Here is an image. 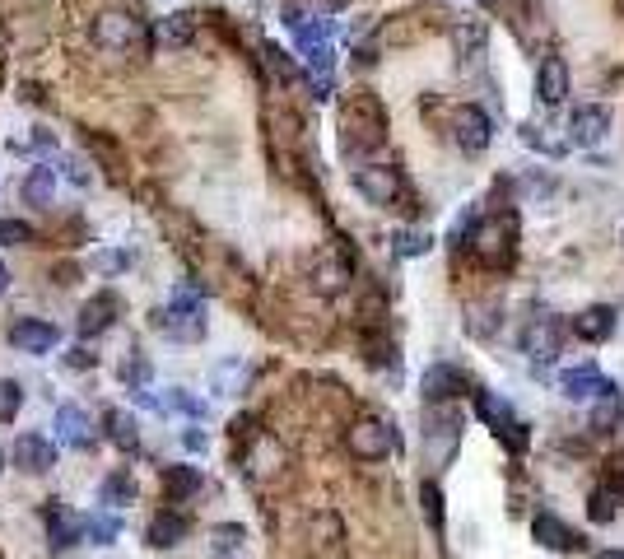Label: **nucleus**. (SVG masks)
I'll use <instances>...</instances> for the list:
<instances>
[{
    "label": "nucleus",
    "instance_id": "nucleus-1",
    "mask_svg": "<svg viewBox=\"0 0 624 559\" xmlns=\"http://www.w3.org/2000/svg\"><path fill=\"white\" fill-rule=\"evenodd\" d=\"M387 140V112L368 89H354L340 108V145L345 154H373Z\"/></svg>",
    "mask_w": 624,
    "mask_h": 559
},
{
    "label": "nucleus",
    "instance_id": "nucleus-2",
    "mask_svg": "<svg viewBox=\"0 0 624 559\" xmlns=\"http://www.w3.org/2000/svg\"><path fill=\"white\" fill-rule=\"evenodd\" d=\"M462 434H466V415L457 401H434L424 406V452L434 466H448L452 452L462 448Z\"/></svg>",
    "mask_w": 624,
    "mask_h": 559
},
{
    "label": "nucleus",
    "instance_id": "nucleus-3",
    "mask_svg": "<svg viewBox=\"0 0 624 559\" xmlns=\"http://www.w3.org/2000/svg\"><path fill=\"white\" fill-rule=\"evenodd\" d=\"M89 42L108 56H131L150 42V28L140 24L131 10H103L94 24H89Z\"/></svg>",
    "mask_w": 624,
    "mask_h": 559
},
{
    "label": "nucleus",
    "instance_id": "nucleus-4",
    "mask_svg": "<svg viewBox=\"0 0 624 559\" xmlns=\"http://www.w3.org/2000/svg\"><path fill=\"white\" fill-rule=\"evenodd\" d=\"M354 191H359L368 205L387 210V205L406 201V178H401L396 164H359L354 168Z\"/></svg>",
    "mask_w": 624,
    "mask_h": 559
},
{
    "label": "nucleus",
    "instance_id": "nucleus-5",
    "mask_svg": "<svg viewBox=\"0 0 624 559\" xmlns=\"http://www.w3.org/2000/svg\"><path fill=\"white\" fill-rule=\"evenodd\" d=\"M471 247L480 252L485 266H508L517 252V215L513 210H503L499 219H489V224H475V238Z\"/></svg>",
    "mask_w": 624,
    "mask_h": 559
},
{
    "label": "nucleus",
    "instance_id": "nucleus-6",
    "mask_svg": "<svg viewBox=\"0 0 624 559\" xmlns=\"http://www.w3.org/2000/svg\"><path fill=\"white\" fill-rule=\"evenodd\" d=\"M345 448H350V457H359V462H382V457L396 448V434H392V424L382 420V415H364V420L350 424Z\"/></svg>",
    "mask_w": 624,
    "mask_h": 559
},
{
    "label": "nucleus",
    "instance_id": "nucleus-7",
    "mask_svg": "<svg viewBox=\"0 0 624 559\" xmlns=\"http://www.w3.org/2000/svg\"><path fill=\"white\" fill-rule=\"evenodd\" d=\"M606 136H611V108H601V103L573 108L569 126H564V140H569L573 150H592V145H601Z\"/></svg>",
    "mask_w": 624,
    "mask_h": 559
},
{
    "label": "nucleus",
    "instance_id": "nucleus-8",
    "mask_svg": "<svg viewBox=\"0 0 624 559\" xmlns=\"http://www.w3.org/2000/svg\"><path fill=\"white\" fill-rule=\"evenodd\" d=\"M475 410H480V420H485L489 429H494V434H499V438H508V448H513V452H522V448H527V434H522L527 424L517 420V415H513V406H508L503 396L480 392V396H475Z\"/></svg>",
    "mask_w": 624,
    "mask_h": 559
},
{
    "label": "nucleus",
    "instance_id": "nucleus-9",
    "mask_svg": "<svg viewBox=\"0 0 624 559\" xmlns=\"http://www.w3.org/2000/svg\"><path fill=\"white\" fill-rule=\"evenodd\" d=\"M564 336H569V322H559V317H536L522 336V350H527L536 364H555L564 355Z\"/></svg>",
    "mask_w": 624,
    "mask_h": 559
},
{
    "label": "nucleus",
    "instance_id": "nucleus-10",
    "mask_svg": "<svg viewBox=\"0 0 624 559\" xmlns=\"http://www.w3.org/2000/svg\"><path fill=\"white\" fill-rule=\"evenodd\" d=\"M117 317H122V299H117L112 289H98V294H89V299L80 303L75 331H80L84 341H94V336H103V331H108Z\"/></svg>",
    "mask_w": 624,
    "mask_h": 559
},
{
    "label": "nucleus",
    "instance_id": "nucleus-11",
    "mask_svg": "<svg viewBox=\"0 0 624 559\" xmlns=\"http://www.w3.org/2000/svg\"><path fill=\"white\" fill-rule=\"evenodd\" d=\"M452 140H457L466 154H480L489 140H494V122H489V112L475 108V103H462V108L452 112Z\"/></svg>",
    "mask_w": 624,
    "mask_h": 559
},
{
    "label": "nucleus",
    "instance_id": "nucleus-12",
    "mask_svg": "<svg viewBox=\"0 0 624 559\" xmlns=\"http://www.w3.org/2000/svg\"><path fill=\"white\" fill-rule=\"evenodd\" d=\"M10 345L19 355H52L56 345H61V331L52 322H42V317H19L10 327Z\"/></svg>",
    "mask_w": 624,
    "mask_h": 559
},
{
    "label": "nucleus",
    "instance_id": "nucleus-13",
    "mask_svg": "<svg viewBox=\"0 0 624 559\" xmlns=\"http://www.w3.org/2000/svg\"><path fill=\"white\" fill-rule=\"evenodd\" d=\"M10 462L19 466L24 476H47V471L56 466V443L52 438H42V434H19L14 438Z\"/></svg>",
    "mask_w": 624,
    "mask_h": 559
},
{
    "label": "nucleus",
    "instance_id": "nucleus-14",
    "mask_svg": "<svg viewBox=\"0 0 624 559\" xmlns=\"http://www.w3.org/2000/svg\"><path fill=\"white\" fill-rule=\"evenodd\" d=\"M466 387H471V378H466L457 364H434V369H424V378H420L424 406H434V401H457Z\"/></svg>",
    "mask_w": 624,
    "mask_h": 559
},
{
    "label": "nucleus",
    "instance_id": "nucleus-15",
    "mask_svg": "<svg viewBox=\"0 0 624 559\" xmlns=\"http://www.w3.org/2000/svg\"><path fill=\"white\" fill-rule=\"evenodd\" d=\"M243 466H247V476L252 480H275L289 466V457L271 434H257L252 438V448H247V457H243Z\"/></svg>",
    "mask_w": 624,
    "mask_h": 559
},
{
    "label": "nucleus",
    "instance_id": "nucleus-16",
    "mask_svg": "<svg viewBox=\"0 0 624 559\" xmlns=\"http://www.w3.org/2000/svg\"><path fill=\"white\" fill-rule=\"evenodd\" d=\"M531 536H536V546L555 550V555H578V550L587 546L583 536L569 532V527H564L555 513H536V518H531Z\"/></svg>",
    "mask_w": 624,
    "mask_h": 559
},
{
    "label": "nucleus",
    "instance_id": "nucleus-17",
    "mask_svg": "<svg viewBox=\"0 0 624 559\" xmlns=\"http://www.w3.org/2000/svg\"><path fill=\"white\" fill-rule=\"evenodd\" d=\"M615 308H606V303H592V308H583V313L569 322V331L578 336V341H587V345H601V341H611L615 336Z\"/></svg>",
    "mask_w": 624,
    "mask_h": 559
},
{
    "label": "nucleus",
    "instance_id": "nucleus-18",
    "mask_svg": "<svg viewBox=\"0 0 624 559\" xmlns=\"http://www.w3.org/2000/svg\"><path fill=\"white\" fill-rule=\"evenodd\" d=\"M154 327L168 336V341H201L205 336V313H187V308H159L154 313Z\"/></svg>",
    "mask_w": 624,
    "mask_h": 559
},
{
    "label": "nucleus",
    "instance_id": "nucleus-19",
    "mask_svg": "<svg viewBox=\"0 0 624 559\" xmlns=\"http://www.w3.org/2000/svg\"><path fill=\"white\" fill-rule=\"evenodd\" d=\"M536 94H541L545 108H559L569 98V66H564V56H545L541 66H536Z\"/></svg>",
    "mask_w": 624,
    "mask_h": 559
},
{
    "label": "nucleus",
    "instance_id": "nucleus-20",
    "mask_svg": "<svg viewBox=\"0 0 624 559\" xmlns=\"http://www.w3.org/2000/svg\"><path fill=\"white\" fill-rule=\"evenodd\" d=\"M42 522H47V541H52L56 555H61V550H70V546H75V541L84 536V518L66 513L61 504H47V508H42Z\"/></svg>",
    "mask_w": 624,
    "mask_h": 559
},
{
    "label": "nucleus",
    "instance_id": "nucleus-21",
    "mask_svg": "<svg viewBox=\"0 0 624 559\" xmlns=\"http://www.w3.org/2000/svg\"><path fill=\"white\" fill-rule=\"evenodd\" d=\"M187 527H191V522L182 518V513L163 508V513H154V518H150V527H145V546H154V550L182 546V541H187Z\"/></svg>",
    "mask_w": 624,
    "mask_h": 559
},
{
    "label": "nucleus",
    "instance_id": "nucleus-22",
    "mask_svg": "<svg viewBox=\"0 0 624 559\" xmlns=\"http://www.w3.org/2000/svg\"><path fill=\"white\" fill-rule=\"evenodd\" d=\"M620 420H624V401H620V392H615L611 382L597 392V406H592V415H587V429L597 438H606V434H615L620 429Z\"/></svg>",
    "mask_w": 624,
    "mask_h": 559
},
{
    "label": "nucleus",
    "instance_id": "nucleus-23",
    "mask_svg": "<svg viewBox=\"0 0 624 559\" xmlns=\"http://www.w3.org/2000/svg\"><path fill=\"white\" fill-rule=\"evenodd\" d=\"M103 438H108L117 452H131V457H136V452H140L136 415H131V410H108V415H103Z\"/></svg>",
    "mask_w": 624,
    "mask_h": 559
},
{
    "label": "nucleus",
    "instance_id": "nucleus-24",
    "mask_svg": "<svg viewBox=\"0 0 624 559\" xmlns=\"http://www.w3.org/2000/svg\"><path fill=\"white\" fill-rule=\"evenodd\" d=\"M606 387L597 364H573V369L559 373V392L569 396V401H587V396H597Z\"/></svg>",
    "mask_w": 624,
    "mask_h": 559
},
{
    "label": "nucleus",
    "instance_id": "nucleus-25",
    "mask_svg": "<svg viewBox=\"0 0 624 559\" xmlns=\"http://www.w3.org/2000/svg\"><path fill=\"white\" fill-rule=\"evenodd\" d=\"M56 434L66 438L70 448H89V443H94L89 410H84V406H61V410H56Z\"/></svg>",
    "mask_w": 624,
    "mask_h": 559
},
{
    "label": "nucleus",
    "instance_id": "nucleus-26",
    "mask_svg": "<svg viewBox=\"0 0 624 559\" xmlns=\"http://www.w3.org/2000/svg\"><path fill=\"white\" fill-rule=\"evenodd\" d=\"M201 466H163V494L173 499V504H182V499H191V494H201Z\"/></svg>",
    "mask_w": 624,
    "mask_h": 559
},
{
    "label": "nucleus",
    "instance_id": "nucleus-27",
    "mask_svg": "<svg viewBox=\"0 0 624 559\" xmlns=\"http://www.w3.org/2000/svg\"><path fill=\"white\" fill-rule=\"evenodd\" d=\"M452 42H457V61H466V66H475V61L485 56V42H489V33H485V24H475V19H462V28L452 33Z\"/></svg>",
    "mask_w": 624,
    "mask_h": 559
},
{
    "label": "nucleus",
    "instance_id": "nucleus-28",
    "mask_svg": "<svg viewBox=\"0 0 624 559\" xmlns=\"http://www.w3.org/2000/svg\"><path fill=\"white\" fill-rule=\"evenodd\" d=\"M154 38L177 52V47H187V42L196 38V19H191V14H163L159 28H154Z\"/></svg>",
    "mask_w": 624,
    "mask_h": 559
},
{
    "label": "nucleus",
    "instance_id": "nucleus-29",
    "mask_svg": "<svg viewBox=\"0 0 624 559\" xmlns=\"http://www.w3.org/2000/svg\"><path fill=\"white\" fill-rule=\"evenodd\" d=\"M345 280H350V266H345L340 257H322V261H317V271H312V285H317V294H326V299L340 294Z\"/></svg>",
    "mask_w": 624,
    "mask_h": 559
},
{
    "label": "nucleus",
    "instance_id": "nucleus-30",
    "mask_svg": "<svg viewBox=\"0 0 624 559\" xmlns=\"http://www.w3.org/2000/svg\"><path fill=\"white\" fill-rule=\"evenodd\" d=\"M98 504H117V508H126V504H136V480L126 476V471H112L103 485H98Z\"/></svg>",
    "mask_w": 624,
    "mask_h": 559
},
{
    "label": "nucleus",
    "instance_id": "nucleus-31",
    "mask_svg": "<svg viewBox=\"0 0 624 559\" xmlns=\"http://www.w3.org/2000/svg\"><path fill=\"white\" fill-rule=\"evenodd\" d=\"M19 196H24L28 205H52V196H56V173L52 168H33L24 178V187H19Z\"/></svg>",
    "mask_w": 624,
    "mask_h": 559
},
{
    "label": "nucleus",
    "instance_id": "nucleus-32",
    "mask_svg": "<svg viewBox=\"0 0 624 559\" xmlns=\"http://www.w3.org/2000/svg\"><path fill=\"white\" fill-rule=\"evenodd\" d=\"M84 536H89L94 546H112V541L122 536V518H117V513H94V518H84Z\"/></svg>",
    "mask_w": 624,
    "mask_h": 559
},
{
    "label": "nucleus",
    "instance_id": "nucleus-33",
    "mask_svg": "<svg viewBox=\"0 0 624 559\" xmlns=\"http://www.w3.org/2000/svg\"><path fill=\"white\" fill-rule=\"evenodd\" d=\"M555 126H536V122H527L522 126V140H527L531 150H541V154H564L569 150V140L564 136H550Z\"/></svg>",
    "mask_w": 624,
    "mask_h": 559
},
{
    "label": "nucleus",
    "instance_id": "nucleus-34",
    "mask_svg": "<svg viewBox=\"0 0 624 559\" xmlns=\"http://www.w3.org/2000/svg\"><path fill=\"white\" fill-rule=\"evenodd\" d=\"M243 541H247V532L238 527V522H224V527H215V532H210V550H215L219 559L238 555V550H243Z\"/></svg>",
    "mask_w": 624,
    "mask_h": 559
},
{
    "label": "nucleus",
    "instance_id": "nucleus-35",
    "mask_svg": "<svg viewBox=\"0 0 624 559\" xmlns=\"http://www.w3.org/2000/svg\"><path fill=\"white\" fill-rule=\"evenodd\" d=\"M392 247H396V257H424L434 247V238H429V229H401L392 238Z\"/></svg>",
    "mask_w": 624,
    "mask_h": 559
},
{
    "label": "nucleus",
    "instance_id": "nucleus-36",
    "mask_svg": "<svg viewBox=\"0 0 624 559\" xmlns=\"http://www.w3.org/2000/svg\"><path fill=\"white\" fill-rule=\"evenodd\" d=\"M420 504H424V518H429V527L443 536V490H438V480H424V485H420Z\"/></svg>",
    "mask_w": 624,
    "mask_h": 559
},
{
    "label": "nucleus",
    "instance_id": "nucleus-37",
    "mask_svg": "<svg viewBox=\"0 0 624 559\" xmlns=\"http://www.w3.org/2000/svg\"><path fill=\"white\" fill-rule=\"evenodd\" d=\"M266 66H271V75L280 84L299 80V66H294V61H289V52H285V47H275V42H266Z\"/></svg>",
    "mask_w": 624,
    "mask_h": 559
},
{
    "label": "nucleus",
    "instance_id": "nucleus-38",
    "mask_svg": "<svg viewBox=\"0 0 624 559\" xmlns=\"http://www.w3.org/2000/svg\"><path fill=\"white\" fill-rule=\"evenodd\" d=\"M122 382L131 392H145V387H150V359L140 355V350H131V359L122 364Z\"/></svg>",
    "mask_w": 624,
    "mask_h": 559
},
{
    "label": "nucleus",
    "instance_id": "nucleus-39",
    "mask_svg": "<svg viewBox=\"0 0 624 559\" xmlns=\"http://www.w3.org/2000/svg\"><path fill=\"white\" fill-rule=\"evenodd\" d=\"M19 406H24V387L14 378H0V424H10L19 415Z\"/></svg>",
    "mask_w": 624,
    "mask_h": 559
},
{
    "label": "nucleus",
    "instance_id": "nucleus-40",
    "mask_svg": "<svg viewBox=\"0 0 624 559\" xmlns=\"http://www.w3.org/2000/svg\"><path fill=\"white\" fill-rule=\"evenodd\" d=\"M33 243V224L28 219H0V247H28Z\"/></svg>",
    "mask_w": 624,
    "mask_h": 559
},
{
    "label": "nucleus",
    "instance_id": "nucleus-41",
    "mask_svg": "<svg viewBox=\"0 0 624 559\" xmlns=\"http://www.w3.org/2000/svg\"><path fill=\"white\" fill-rule=\"evenodd\" d=\"M615 508H620V499H615L611 490H597L592 499H587V518H592V522H611Z\"/></svg>",
    "mask_w": 624,
    "mask_h": 559
},
{
    "label": "nucleus",
    "instance_id": "nucleus-42",
    "mask_svg": "<svg viewBox=\"0 0 624 559\" xmlns=\"http://www.w3.org/2000/svg\"><path fill=\"white\" fill-rule=\"evenodd\" d=\"M475 224H480V210H466L462 219H457V224H452V247H457V252H462V247H471V238H475Z\"/></svg>",
    "mask_w": 624,
    "mask_h": 559
},
{
    "label": "nucleus",
    "instance_id": "nucleus-43",
    "mask_svg": "<svg viewBox=\"0 0 624 559\" xmlns=\"http://www.w3.org/2000/svg\"><path fill=\"white\" fill-rule=\"evenodd\" d=\"M94 266L103 275H117V271H126V266H131V257H126V252H98Z\"/></svg>",
    "mask_w": 624,
    "mask_h": 559
},
{
    "label": "nucleus",
    "instance_id": "nucleus-44",
    "mask_svg": "<svg viewBox=\"0 0 624 559\" xmlns=\"http://www.w3.org/2000/svg\"><path fill=\"white\" fill-rule=\"evenodd\" d=\"M163 406H173V410H187V415H205V406H201V401H191V396L182 392V387H173V392L163 396Z\"/></svg>",
    "mask_w": 624,
    "mask_h": 559
},
{
    "label": "nucleus",
    "instance_id": "nucleus-45",
    "mask_svg": "<svg viewBox=\"0 0 624 559\" xmlns=\"http://www.w3.org/2000/svg\"><path fill=\"white\" fill-rule=\"evenodd\" d=\"M94 364H98V359H94V350H70V355H66V369H94Z\"/></svg>",
    "mask_w": 624,
    "mask_h": 559
},
{
    "label": "nucleus",
    "instance_id": "nucleus-46",
    "mask_svg": "<svg viewBox=\"0 0 624 559\" xmlns=\"http://www.w3.org/2000/svg\"><path fill=\"white\" fill-rule=\"evenodd\" d=\"M182 443H187L191 452H205V434H196V429H187V434H182Z\"/></svg>",
    "mask_w": 624,
    "mask_h": 559
},
{
    "label": "nucleus",
    "instance_id": "nucleus-47",
    "mask_svg": "<svg viewBox=\"0 0 624 559\" xmlns=\"http://www.w3.org/2000/svg\"><path fill=\"white\" fill-rule=\"evenodd\" d=\"M345 0H312V10H322V14H336Z\"/></svg>",
    "mask_w": 624,
    "mask_h": 559
},
{
    "label": "nucleus",
    "instance_id": "nucleus-48",
    "mask_svg": "<svg viewBox=\"0 0 624 559\" xmlns=\"http://www.w3.org/2000/svg\"><path fill=\"white\" fill-rule=\"evenodd\" d=\"M5 289H10V266L0 261V294H5Z\"/></svg>",
    "mask_w": 624,
    "mask_h": 559
},
{
    "label": "nucleus",
    "instance_id": "nucleus-49",
    "mask_svg": "<svg viewBox=\"0 0 624 559\" xmlns=\"http://www.w3.org/2000/svg\"><path fill=\"white\" fill-rule=\"evenodd\" d=\"M606 490H611V494H615V499H620V494H624V476H615V480H611V485H606Z\"/></svg>",
    "mask_w": 624,
    "mask_h": 559
},
{
    "label": "nucleus",
    "instance_id": "nucleus-50",
    "mask_svg": "<svg viewBox=\"0 0 624 559\" xmlns=\"http://www.w3.org/2000/svg\"><path fill=\"white\" fill-rule=\"evenodd\" d=\"M597 559H624V550H601Z\"/></svg>",
    "mask_w": 624,
    "mask_h": 559
},
{
    "label": "nucleus",
    "instance_id": "nucleus-51",
    "mask_svg": "<svg viewBox=\"0 0 624 559\" xmlns=\"http://www.w3.org/2000/svg\"><path fill=\"white\" fill-rule=\"evenodd\" d=\"M0 471H5V452H0Z\"/></svg>",
    "mask_w": 624,
    "mask_h": 559
}]
</instances>
